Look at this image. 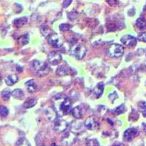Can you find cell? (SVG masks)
<instances>
[{
	"mask_svg": "<svg viewBox=\"0 0 146 146\" xmlns=\"http://www.w3.org/2000/svg\"><path fill=\"white\" fill-rule=\"evenodd\" d=\"M145 135H146V126L145 128Z\"/></svg>",
	"mask_w": 146,
	"mask_h": 146,
	"instance_id": "obj_37",
	"label": "cell"
},
{
	"mask_svg": "<svg viewBox=\"0 0 146 146\" xmlns=\"http://www.w3.org/2000/svg\"><path fill=\"white\" fill-rule=\"evenodd\" d=\"M62 59V55L58 52H51L48 54V61L52 65H56L59 63Z\"/></svg>",
	"mask_w": 146,
	"mask_h": 146,
	"instance_id": "obj_10",
	"label": "cell"
},
{
	"mask_svg": "<svg viewBox=\"0 0 146 146\" xmlns=\"http://www.w3.org/2000/svg\"><path fill=\"white\" fill-rule=\"evenodd\" d=\"M121 41L126 46L134 47L136 45L137 40L134 36H131L130 35H126L121 37Z\"/></svg>",
	"mask_w": 146,
	"mask_h": 146,
	"instance_id": "obj_9",
	"label": "cell"
},
{
	"mask_svg": "<svg viewBox=\"0 0 146 146\" xmlns=\"http://www.w3.org/2000/svg\"><path fill=\"white\" fill-rule=\"evenodd\" d=\"M27 21L28 20L27 17H22V18L15 19L13 21V25L16 27H21L23 25H25Z\"/></svg>",
	"mask_w": 146,
	"mask_h": 146,
	"instance_id": "obj_21",
	"label": "cell"
},
{
	"mask_svg": "<svg viewBox=\"0 0 146 146\" xmlns=\"http://www.w3.org/2000/svg\"><path fill=\"white\" fill-rule=\"evenodd\" d=\"M10 95H12V92H10L9 90H5L2 92V97L3 100H7L10 99Z\"/></svg>",
	"mask_w": 146,
	"mask_h": 146,
	"instance_id": "obj_31",
	"label": "cell"
},
{
	"mask_svg": "<svg viewBox=\"0 0 146 146\" xmlns=\"http://www.w3.org/2000/svg\"><path fill=\"white\" fill-rule=\"evenodd\" d=\"M67 123L62 118H56L53 121V129L57 132L64 131L67 129Z\"/></svg>",
	"mask_w": 146,
	"mask_h": 146,
	"instance_id": "obj_7",
	"label": "cell"
},
{
	"mask_svg": "<svg viewBox=\"0 0 146 146\" xmlns=\"http://www.w3.org/2000/svg\"><path fill=\"white\" fill-rule=\"evenodd\" d=\"M145 52H146V50H145Z\"/></svg>",
	"mask_w": 146,
	"mask_h": 146,
	"instance_id": "obj_38",
	"label": "cell"
},
{
	"mask_svg": "<svg viewBox=\"0 0 146 146\" xmlns=\"http://www.w3.org/2000/svg\"><path fill=\"white\" fill-rule=\"evenodd\" d=\"M40 32L45 37H49L53 33L50 28L47 25H42L40 28Z\"/></svg>",
	"mask_w": 146,
	"mask_h": 146,
	"instance_id": "obj_16",
	"label": "cell"
},
{
	"mask_svg": "<svg viewBox=\"0 0 146 146\" xmlns=\"http://www.w3.org/2000/svg\"><path fill=\"white\" fill-rule=\"evenodd\" d=\"M62 140L64 144L66 145H70L72 144L73 142L75 141L74 134L70 131H65V133L62 136Z\"/></svg>",
	"mask_w": 146,
	"mask_h": 146,
	"instance_id": "obj_12",
	"label": "cell"
},
{
	"mask_svg": "<svg viewBox=\"0 0 146 146\" xmlns=\"http://www.w3.org/2000/svg\"><path fill=\"white\" fill-rule=\"evenodd\" d=\"M69 72V68L68 66H66L65 64H62L61 66H59L57 68L56 73L58 75L60 76H64V75H67Z\"/></svg>",
	"mask_w": 146,
	"mask_h": 146,
	"instance_id": "obj_20",
	"label": "cell"
},
{
	"mask_svg": "<svg viewBox=\"0 0 146 146\" xmlns=\"http://www.w3.org/2000/svg\"><path fill=\"white\" fill-rule=\"evenodd\" d=\"M138 118H139V115L137 114V113L135 110H133L132 113L130 114L129 120H131V121H137Z\"/></svg>",
	"mask_w": 146,
	"mask_h": 146,
	"instance_id": "obj_32",
	"label": "cell"
},
{
	"mask_svg": "<svg viewBox=\"0 0 146 146\" xmlns=\"http://www.w3.org/2000/svg\"><path fill=\"white\" fill-rule=\"evenodd\" d=\"M112 146H124V145L121 143H115Z\"/></svg>",
	"mask_w": 146,
	"mask_h": 146,
	"instance_id": "obj_35",
	"label": "cell"
},
{
	"mask_svg": "<svg viewBox=\"0 0 146 146\" xmlns=\"http://www.w3.org/2000/svg\"><path fill=\"white\" fill-rule=\"evenodd\" d=\"M71 28V25L69 23H62L59 25V30L62 32H68Z\"/></svg>",
	"mask_w": 146,
	"mask_h": 146,
	"instance_id": "obj_29",
	"label": "cell"
},
{
	"mask_svg": "<svg viewBox=\"0 0 146 146\" xmlns=\"http://www.w3.org/2000/svg\"><path fill=\"white\" fill-rule=\"evenodd\" d=\"M72 115L75 117L77 119H80L83 116V108L80 106H77L75 108H74L72 110Z\"/></svg>",
	"mask_w": 146,
	"mask_h": 146,
	"instance_id": "obj_15",
	"label": "cell"
},
{
	"mask_svg": "<svg viewBox=\"0 0 146 146\" xmlns=\"http://www.w3.org/2000/svg\"><path fill=\"white\" fill-rule=\"evenodd\" d=\"M53 109L60 116L72 113V108L70 99L64 94H58L53 97Z\"/></svg>",
	"mask_w": 146,
	"mask_h": 146,
	"instance_id": "obj_1",
	"label": "cell"
},
{
	"mask_svg": "<svg viewBox=\"0 0 146 146\" xmlns=\"http://www.w3.org/2000/svg\"><path fill=\"white\" fill-rule=\"evenodd\" d=\"M138 109L143 113V116L146 117V102H140L138 104Z\"/></svg>",
	"mask_w": 146,
	"mask_h": 146,
	"instance_id": "obj_26",
	"label": "cell"
},
{
	"mask_svg": "<svg viewBox=\"0 0 146 146\" xmlns=\"http://www.w3.org/2000/svg\"><path fill=\"white\" fill-rule=\"evenodd\" d=\"M124 52V48L121 45L114 43L109 46L107 50V53L111 58H118L123 55Z\"/></svg>",
	"mask_w": 146,
	"mask_h": 146,
	"instance_id": "obj_3",
	"label": "cell"
},
{
	"mask_svg": "<svg viewBox=\"0 0 146 146\" xmlns=\"http://www.w3.org/2000/svg\"><path fill=\"white\" fill-rule=\"evenodd\" d=\"M9 113V110L7 108H6L4 105H0V116L2 118H5L7 116V115Z\"/></svg>",
	"mask_w": 146,
	"mask_h": 146,
	"instance_id": "obj_28",
	"label": "cell"
},
{
	"mask_svg": "<svg viewBox=\"0 0 146 146\" xmlns=\"http://www.w3.org/2000/svg\"><path fill=\"white\" fill-rule=\"evenodd\" d=\"M32 65L36 74L42 75H45L48 72V66L45 62L38 61V60H35V61L32 62Z\"/></svg>",
	"mask_w": 146,
	"mask_h": 146,
	"instance_id": "obj_4",
	"label": "cell"
},
{
	"mask_svg": "<svg viewBox=\"0 0 146 146\" xmlns=\"http://www.w3.org/2000/svg\"><path fill=\"white\" fill-rule=\"evenodd\" d=\"M126 107H125L124 105H121L120 106L117 107L115 109L113 110V113H115V115H120V114H122V113H123L124 112H126Z\"/></svg>",
	"mask_w": 146,
	"mask_h": 146,
	"instance_id": "obj_27",
	"label": "cell"
},
{
	"mask_svg": "<svg viewBox=\"0 0 146 146\" xmlns=\"http://www.w3.org/2000/svg\"><path fill=\"white\" fill-rule=\"evenodd\" d=\"M29 37L28 34H26L18 38V43L21 45H27L29 43Z\"/></svg>",
	"mask_w": 146,
	"mask_h": 146,
	"instance_id": "obj_22",
	"label": "cell"
},
{
	"mask_svg": "<svg viewBox=\"0 0 146 146\" xmlns=\"http://www.w3.org/2000/svg\"><path fill=\"white\" fill-rule=\"evenodd\" d=\"M15 146H31V145L25 137H21L16 142Z\"/></svg>",
	"mask_w": 146,
	"mask_h": 146,
	"instance_id": "obj_23",
	"label": "cell"
},
{
	"mask_svg": "<svg viewBox=\"0 0 146 146\" xmlns=\"http://www.w3.org/2000/svg\"><path fill=\"white\" fill-rule=\"evenodd\" d=\"M36 104V100L35 99H29L27 101L25 102V103L23 104V107L26 109H29V108H33L35 105Z\"/></svg>",
	"mask_w": 146,
	"mask_h": 146,
	"instance_id": "obj_24",
	"label": "cell"
},
{
	"mask_svg": "<svg viewBox=\"0 0 146 146\" xmlns=\"http://www.w3.org/2000/svg\"><path fill=\"white\" fill-rule=\"evenodd\" d=\"M137 39L139 40V41L146 42V32L139 33L137 36Z\"/></svg>",
	"mask_w": 146,
	"mask_h": 146,
	"instance_id": "obj_33",
	"label": "cell"
},
{
	"mask_svg": "<svg viewBox=\"0 0 146 146\" xmlns=\"http://www.w3.org/2000/svg\"><path fill=\"white\" fill-rule=\"evenodd\" d=\"M18 80V78L16 75L13 74V75H10L5 78V83L7 86H13L15 83H16Z\"/></svg>",
	"mask_w": 146,
	"mask_h": 146,
	"instance_id": "obj_17",
	"label": "cell"
},
{
	"mask_svg": "<svg viewBox=\"0 0 146 146\" xmlns=\"http://www.w3.org/2000/svg\"><path fill=\"white\" fill-rule=\"evenodd\" d=\"M85 124L82 123L80 121H74L70 126V131L72 132L73 134H80L84 131Z\"/></svg>",
	"mask_w": 146,
	"mask_h": 146,
	"instance_id": "obj_11",
	"label": "cell"
},
{
	"mask_svg": "<svg viewBox=\"0 0 146 146\" xmlns=\"http://www.w3.org/2000/svg\"><path fill=\"white\" fill-rule=\"evenodd\" d=\"M86 51L87 50L86 47L80 43H72V45L70 48L71 54L78 59H82L84 58L86 54Z\"/></svg>",
	"mask_w": 146,
	"mask_h": 146,
	"instance_id": "obj_2",
	"label": "cell"
},
{
	"mask_svg": "<svg viewBox=\"0 0 146 146\" xmlns=\"http://www.w3.org/2000/svg\"><path fill=\"white\" fill-rule=\"evenodd\" d=\"M103 91H104V84H103V83H99L94 88L93 94L94 96H96V98H100V96L102 95Z\"/></svg>",
	"mask_w": 146,
	"mask_h": 146,
	"instance_id": "obj_13",
	"label": "cell"
},
{
	"mask_svg": "<svg viewBox=\"0 0 146 146\" xmlns=\"http://www.w3.org/2000/svg\"><path fill=\"white\" fill-rule=\"evenodd\" d=\"M27 89L30 93H33L36 89V84L34 80H29L25 83Z\"/></svg>",
	"mask_w": 146,
	"mask_h": 146,
	"instance_id": "obj_19",
	"label": "cell"
},
{
	"mask_svg": "<svg viewBox=\"0 0 146 146\" xmlns=\"http://www.w3.org/2000/svg\"><path fill=\"white\" fill-rule=\"evenodd\" d=\"M48 42L54 48H59L63 45V39L58 34L53 33L48 37Z\"/></svg>",
	"mask_w": 146,
	"mask_h": 146,
	"instance_id": "obj_6",
	"label": "cell"
},
{
	"mask_svg": "<svg viewBox=\"0 0 146 146\" xmlns=\"http://www.w3.org/2000/svg\"><path fill=\"white\" fill-rule=\"evenodd\" d=\"M45 115L49 121H54L57 118V113L53 108H48L45 110Z\"/></svg>",
	"mask_w": 146,
	"mask_h": 146,
	"instance_id": "obj_14",
	"label": "cell"
},
{
	"mask_svg": "<svg viewBox=\"0 0 146 146\" xmlns=\"http://www.w3.org/2000/svg\"><path fill=\"white\" fill-rule=\"evenodd\" d=\"M138 134H139V131L136 128L127 129L123 133V140L126 142L131 141L134 138L137 136Z\"/></svg>",
	"mask_w": 146,
	"mask_h": 146,
	"instance_id": "obj_8",
	"label": "cell"
},
{
	"mask_svg": "<svg viewBox=\"0 0 146 146\" xmlns=\"http://www.w3.org/2000/svg\"><path fill=\"white\" fill-rule=\"evenodd\" d=\"M71 2H72L71 0H69V1H64V2H63V7H66L67 6H69V5L71 4Z\"/></svg>",
	"mask_w": 146,
	"mask_h": 146,
	"instance_id": "obj_34",
	"label": "cell"
},
{
	"mask_svg": "<svg viewBox=\"0 0 146 146\" xmlns=\"http://www.w3.org/2000/svg\"><path fill=\"white\" fill-rule=\"evenodd\" d=\"M16 70H17V71H18V72H22V70H23V69H22L21 66H17Z\"/></svg>",
	"mask_w": 146,
	"mask_h": 146,
	"instance_id": "obj_36",
	"label": "cell"
},
{
	"mask_svg": "<svg viewBox=\"0 0 146 146\" xmlns=\"http://www.w3.org/2000/svg\"><path fill=\"white\" fill-rule=\"evenodd\" d=\"M136 25L140 29H145L146 28V20L143 17H140L137 20Z\"/></svg>",
	"mask_w": 146,
	"mask_h": 146,
	"instance_id": "obj_25",
	"label": "cell"
},
{
	"mask_svg": "<svg viewBox=\"0 0 146 146\" xmlns=\"http://www.w3.org/2000/svg\"><path fill=\"white\" fill-rule=\"evenodd\" d=\"M85 127L91 131H96L100 127V123L98 118L95 116H90L85 121Z\"/></svg>",
	"mask_w": 146,
	"mask_h": 146,
	"instance_id": "obj_5",
	"label": "cell"
},
{
	"mask_svg": "<svg viewBox=\"0 0 146 146\" xmlns=\"http://www.w3.org/2000/svg\"><path fill=\"white\" fill-rule=\"evenodd\" d=\"M86 146H100V143L95 139H88L86 142Z\"/></svg>",
	"mask_w": 146,
	"mask_h": 146,
	"instance_id": "obj_30",
	"label": "cell"
},
{
	"mask_svg": "<svg viewBox=\"0 0 146 146\" xmlns=\"http://www.w3.org/2000/svg\"><path fill=\"white\" fill-rule=\"evenodd\" d=\"M12 96L17 100H21L24 98V92L21 88H15L12 92Z\"/></svg>",
	"mask_w": 146,
	"mask_h": 146,
	"instance_id": "obj_18",
	"label": "cell"
}]
</instances>
